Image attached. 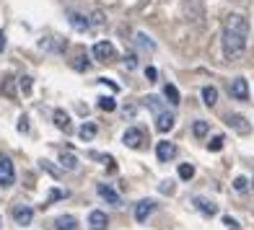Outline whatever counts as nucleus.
Listing matches in <instances>:
<instances>
[{"instance_id":"obj_11","label":"nucleus","mask_w":254,"mask_h":230,"mask_svg":"<svg viewBox=\"0 0 254 230\" xmlns=\"http://www.w3.org/2000/svg\"><path fill=\"white\" fill-rule=\"evenodd\" d=\"M107 225H109V220H107V215H104L101 210H94L88 215V228L91 230H107Z\"/></svg>"},{"instance_id":"obj_12","label":"nucleus","mask_w":254,"mask_h":230,"mask_svg":"<svg viewBox=\"0 0 254 230\" xmlns=\"http://www.w3.org/2000/svg\"><path fill=\"white\" fill-rule=\"evenodd\" d=\"M55 230H78V220L73 215H60V217H55Z\"/></svg>"},{"instance_id":"obj_28","label":"nucleus","mask_w":254,"mask_h":230,"mask_svg":"<svg viewBox=\"0 0 254 230\" xmlns=\"http://www.w3.org/2000/svg\"><path fill=\"white\" fill-rule=\"evenodd\" d=\"M18 88L24 91V93H31V78L24 75V78H18Z\"/></svg>"},{"instance_id":"obj_4","label":"nucleus","mask_w":254,"mask_h":230,"mask_svg":"<svg viewBox=\"0 0 254 230\" xmlns=\"http://www.w3.org/2000/svg\"><path fill=\"white\" fill-rule=\"evenodd\" d=\"M114 54H117V49H114V44H112V42H96L94 57H96L99 62H109V60H114Z\"/></svg>"},{"instance_id":"obj_14","label":"nucleus","mask_w":254,"mask_h":230,"mask_svg":"<svg viewBox=\"0 0 254 230\" xmlns=\"http://www.w3.org/2000/svg\"><path fill=\"white\" fill-rule=\"evenodd\" d=\"M0 93H5V98H16L13 75H3V78H0Z\"/></svg>"},{"instance_id":"obj_30","label":"nucleus","mask_w":254,"mask_h":230,"mask_svg":"<svg viewBox=\"0 0 254 230\" xmlns=\"http://www.w3.org/2000/svg\"><path fill=\"white\" fill-rule=\"evenodd\" d=\"M223 225H226L228 230H239V223L234 220V217H223Z\"/></svg>"},{"instance_id":"obj_34","label":"nucleus","mask_w":254,"mask_h":230,"mask_svg":"<svg viewBox=\"0 0 254 230\" xmlns=\"http://www.w3.org/2000/svg\"><path fill=\"white\" fill-rule=\"evenodd\" d=\"M161 191H169V194L174 191V186H171V181H164V184H161Z\"/></svg>"},{"instance_id":"obj_29","label":"nucleus","mask_w":254,"mask_h":230,"mask_svg":"<svg viewBox=\"0 0 254 230\" xmlns=\"http://www.w3.org/2000/svg\"><path fill=\"white\" fill-rule=\"evenodd\" d=\"M247 184H249V181H247L244 176H239V179H234V189L244 194V191H247Z\"/></svg>"},{"instance_id":"obj_21","label":"nucleus","mask_w":254,"mask_h":230,"mask_svg":"<svg viewBox=\"0 0 254 230\" xmlns=\"http://www.w3.org/2000/svg\"><path fill=\"white\" fill-rule=\"evenodd\" d=\"M78 135H80V140H94L96 137V124H83V127L78 130Z\"/></svg>"},{"instance_id":"obj_17","label":"nucleus","mask_w":254,"mask_h":230,"mask_svg":"<svg viewBox=\"0 0 254 230\" xmlns=\"http://www.w3.org/2000/svg\"><path fill=\"white\" fill-rule=\"evenodd\" d=\"M143 103H145V106L151 109L153 114H158V111H164V109H166L164 103H161V98H158V96H145V98H143Z\"/></svg>"},{"instance_id":"obj_25","label":"nucleus","mask_w":254,"mask_h":230,"mask_svg":"<svg viewBox=\"0 0 254 230\" xmlns=\"http://www.w3.org/2000/svg\"><path fill=\"white\" fill-rule=\"evenodd\" d=\"M192 176H194V168H192L190 163H182V166H179V179H184V181H190Z\"/></svg>"},{"instance_id":"obj_24","label":"nucleus","mask_w":254,"mask_h":230,"mask_svg":"<svg viewBox=\"0 0 254 230\" xmlns=\"http://www.w3.org/2000/svg\"><path fill=\"white\" fill-rule=\"evenodd\" d=\"M70 24H73L78 31H86V29H88V21H86L83 16H78V13H73V16H70Z\"/></svg>"},{"instance_id":"obj_16","label":"nucleus","mask_w":254,"mask_h":230,"mask_svg":"<svg viewBox=\"0 0 254 230\" xmlns=\"http://www.w3.org/2000/svg\"><path fill=\"white\" fill-rule=\"evenodd\" d=\"M202 101H205V106H215L218 91H215L213 86H205V88H202Z\"/></svg>"},{"instance_id":"obj_26","label":"nucleus","mask_w":254,"mask_h":230,"mask_svg":"<svg viewBox=\"0 0 254 230\" xmlns=\"http://www.w3.org/2000/svg\"><path fill=\"white\" fill-rule=\"evenodd\" d=\"M223 142H226V140H223V135H215L213 140L207 142V147H210L213 153H218V150H223Z\"/></svg>"},{"instance_id":"obj_13","label":"nucleus","mask_w":254,"mask_h":230,"mask_svg":"<svg viewBox=\"0 0 254 230\" xmlns=\"http://www.w3.org/2000/svg\"><path fill=\"white\" fill-rule=\"evenodd\" d=\"M96 191H99V197H101V199H107L109 204H122V199H120V194L114 191V189H109L107 184H99V189H96Z\"/></svg>"},{"instance_id":"obj_15","label":"nucleus","mask_w":254,"mask_h":230,"mask_svg":"<svg viewBox=\"0 0 254 230\" xmlns=\"http://www.w3.org/2000/svg\"><path fill=\"white\" fill-rule=\"evenodd\" d=\"M55 124H57V130L70 132V117H67L63 109H57V111H55Z\"/></svg>"},{"instance_id":"obj_8","label":"nucleus","mask_w":254,"mask_h":230,"mask_svg":"<svg viewBox=\"0 0 254 230\" xmlns=\"http://www.w3.org/2000/svg\"><path fill=\"white\" fill-rule=\"evenodd\" d=\"M177 155V145L174 142H158V147H156V158L161 160V163H169V160L171 158H174Z\"/></svg>"},{"instance_id":"obj_37","label":"nucleus","mask_w":254,"mask_h":230,"mask_svg":"<svg viewBox=\"0 0 254 230\" xmlns=\"http://www.w3.org/2000/svg\"><path fill=\"white\" fill-rule=\"evenodd\" d=\"M0 225H3V215H0Z\"/></svg>"},{"instance_id":"obj_18","label":"nucleus","mask_w":254,"mask_h":230,"mask_svg":"<svg viewBox=\"0 0 254 230\" xmlns=\"http://www.w3.org/2000/svg\"><path fill=\"white\" fill-rule=\"evenodd\" d=\"M194 204H197V210H200V212H205V215H215V212H218V207H215L213 202L202 199V197H197V199H194Z\"/></svg>"},{"instance_id":"obj_9","label":"nucleus","mask_w":254,"mask_h":230,"mask_svg":"<svg viewBox=\"0 0 254 230\" xmlns=\"http://www.w3.org/2000/svg\"><path fill=\"white\" fill-rule=\"evenodd\" d=\"M153 210H156V202H153V199L137 202V207H135V220H137V223H145V220H148V215H151Z\"/></svg>"},{"instance_id":"obj_19","label":"nucleus","mask_w":254,"mask_h":230,"mask_svg":"<svg viewBox=\"0 0 254 230\" xmlns=\"http://www.w3.org/2000/svg\"><path fill=\"white\" fill-rule=\"evenodd\" d=\"M60 163H63L65 171H75V168H78V158H75L73 153H63V155H60Z\"/></svg>"},{"instance_id":"obj_33","label":"nucleus","mask_w":254,"mask_h":230,"mask_svg":"<svg viewBox=\"0 0 254 230\" xmlns=\"http://www.w3.org/2000/svg\"><path fill=\"white\" fill-rule=\"evenodd\" d=\"M156 75H158L156 67H145V78H148V80H156Z\"/></svg>"},{"instance_id":"obj_6","label":"nucleus","mask_w":254,"mask_h":230,"mask_svg":"<svg viewBox=\"0 0 254 230\" xmlns=\"http://www.w3.org/2000/svg\"><path fill=\"white\" fill-rule=\"evenodd\" d=\"M153 117H156V130H158V132H169L171 127H174V114H171L169 109L153 114Z\"/></svg>"},{"instance_id":"obj_22","label":"nucleus","mask_w":254,"mask_h":230,"mask_svg":"<svg viewBox=\"0 0 254 230\" xmlns=\"http://www.w3.org/2000/svg\"><path fill=\"white\" fill-rule=\"evenodd\" d=\"M99 109L101 111H114V109H117V101H114L112 96H101L99 98Z\"/></svg>"},{"instance_id":"obj_31","label":"nucleus","mask_w":254,"mask_h":230,"mask_svg":"<svg viewBox=\"0 0 254 230\" xmlns=\"http://www.w3.org/2000/svg\"><path fill=\"white\" fill-rule=\"evenodd\" d=\"M42 168H47L52 176H60V171H57V168H52V163H50V160H42Z\"/></svg>"},{"instance_id":"obj_20","label":"nucleus","mask_w":254,"mask_h":230,"mask_svg":"<svg viewBox=\"0 0 254 230\" xmlns=\"http://www.w3.org/2000/svg\"><path fill=\"white\" fill-rule=\"evenodd\" d=\"M164 96H166V101L171 103V106H177L179 103V91H177V86H164Z\"/></svg>"},{"instance_id":"obj_32","label":"nucleus","mask_w":254,"mask_h":230,"mask_svg":"<svg viewBox=\"0 0 254 230\" xmlns=\"http://www.w3.org/2000/svg\"><path fill=\"white\" fill-rule=\"evenodd\" d=\"M18 132H29V119H26V117L18 119Z\"/></svg>"},{"instance_id":"obj_2","label":"nucleus","mask_w":254,"mask_h":230,"mask_svg":"<svg viewBox=\"0 0 254 230\" xmlns=\"http://www.w3.org/2000/svg\"><path fill=\"white\" fill-rule=\"evenodd\" d=\"M16 181V168H13V160L8 155H0V186H13Z\"/></svg>"},{"instance_id":"obj_23","label":"nucleus","mask_w":254,"mask_h":230,"mask_svg":"<svg viewBox=\"0 0 254 230\" xmlns=\"http://www.w3.org/2000/svg\"><path fill=\"white\" fill-rule=\"evenodd\" d=\"M207 130H210V127H207V122H202V119H197V122L192 124L194 137H205V135H207Z\"/></svg>"},{"instance_id":"obj_7","label":"nucleus","mask_w":254,"mask_h":230,"mask_svg":"<svg viewBox=\"0 0 254 230\" xmlns=\"http://www.w3.org/2000/svg\"><path fill=\"white\" fill-rule=\"evenodd\" d=\"M31 217H34V210H31L29 204H16V207H13V220H16V225H29Z\"/></svg>"},{"instance_id":"obj_27","label":"nucleus","mask_w":254,"mask_h":230,"mask_svg":"<svg viewBox=\"0 0 254 230\" xmlns=\"http://www.w3.org/2000/svg\"><path fill=\"white\" fill-rule=\"evenodd\" d=\"M137 44H140L143 49H156V44H153L151 39H148L145 34H137Z\"/></svg>"},{"instance_id":"obj_10","label":"nucleus","mask_w":254,"mask_h":230,"mask_svg":"<svg viewBox=\"0 0 254 230\" xmlns=\"http://www.w3.org/2000/svg\"><path fill=\"white\" fill-rule=\"evenodd\" d=\"M226 122H228V127H231V130H236L239 135H249V130H252V127H249V122L241 117V114H228V119H226Z\"/></svg>"},{"instance_id":"obj_3","label":"nucleus","mask_w":254,"mask_h":230,"mask_svg":"<svg viewBox=\"0 0 254 230\" xmlns=\"http://www.w3.org/2000/svg\"><path fill=\"white\" fill-rule=\"evenodd\" d=\"M122 142L127 147H132V150H137V147H143L145 135H143V130H137V127H127L125 135H122Z\"/></svg>"},{"instance_id":"obj_35","label":"nucleus","mask_w":254,"mask_h":230,"mask_svg":"<svg viewBox=\"0 0 254 230\" xmlns=\"http://www.w3.org/2000/svg\"><path fill=\"white\" fill-rule=\"evenodd\" d=\"M5 49V31H0V52Z\"/></svg>"},{"instance_id":"obj_1","label":"nucleus","mask_w":254,"mask_h":230,"mask_svg":"<svg viewBox=\"0 0 254 230\" xmlns=\"http://www.w3.org/2000/svg\"><path fill=\"white\" fill-rule=\"evenodd\" d=\"M249 39V21L241 13H231L223 24V54L226 60H236L239 54H244Z\"/></svg>"},{"instance_id":"obj_5","label":"nucleus","mask_w":254,"mask_h":230,"mask_svg":"<svg viewBox=\"0 0 254 230\" xmlns=\"http://www.w3.org/2000/svg\"><path fill=\"white\" fill-rule=\"evenodd\" d=\"M231 96H234L236 101H247L249 98V86L244 78H234L231 80Z\"/></svg>"},{"instance_id":"obj_36","label":"nucleus","mask_w":254,"mask_h":230,"mask_svg":"<svg viewBox=\"0 0 254 230\" xmlns=\"http://www.w3.org/2000/svg\"><path fill=\"white\" fill-rule=\"evenodd\" d=\"M125 62H127V67H130V70H132V67H135V57L130 54V57H127V60H125Z\"/></svg>"}]
</instances>
